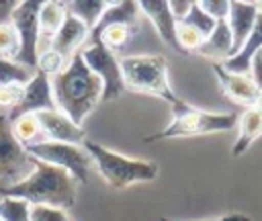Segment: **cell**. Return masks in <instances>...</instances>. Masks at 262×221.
<instances>
[{
  "instance_id": "21",
  "label": "cell",
  "mask_w": 262,
  "mask_h": 221,
  "mask_svg": "<svg viewBox=\"0 0 262 221\" xmlns=\"http://www.w3.org/2000/svg\"><path fill=\"white\" fill-rule=\"evenodd\" d=\"M66 14H68L66 2H57V0L41 2V8H39V37L53 39V35L59 31V27L66 20Z\"/></svg>"
},
{
  "instance_id": "34",
  "label": "cell",
  "mask_w": 262,
  "mask_h": 221,
  "mask_svg": "<svg viewBox=\"0 0 262 221\" xmlns=\"http://www.w3.org/2000/svg\"><path fill=\"white\" fill-rule=\"evenodd\" d=\"M16 6H18V2H14V0H0V25H10L12 12Z\"/></svg>"
},
{
  "instance_id": "4",
  "label": "cell",
  "mask_w": 262,
  "mask_h": 221,
  "mask_svg": "<svg viewBox=\"0 0 262 221\" xmlns=\"http://www.w3.org/2000/svg\"><path fill=\"white\" fill-rule=\"evenodd\" d=\"M172 121L158 133L145 135L143 141H162V139H178V137H199L211 133H223L237 127V113H211L188 102H180L172 108Z\"/></svg>"
},
{
  "instance_id": "20",
  "label": "cell",
  "mask_w": 262,
  "mask_h": 221,
  "mask_svg": "<svg viewBox=\"0 0 262 221\" xmlns=\"http://www.w3.org/2000/svg\"><path fill=\"white\" fill-rule=\"evenodd\" d=\"M10 133L25 147L45 141L43 131H41V125H39L35 113H20V115L10 117Z\"/></svg>"
},
{
  "instance_id": "6",
  "label": "cell",
  "mask_w": 262,
  "mask_h": 221,
  "mask_svg": "<svg viewBox=\"0 0 262 221\" xmlns=\"http://www.w3.org/2000/svg\"><path fill=\"white\" fill-rule=\"evenodd\" d=\"M27 151L51 166H57L66 172H70L78 184H86L92 172V158L84 149V145L74 143H59V141H41L35 145H29Z\"/></svg>"
},
{
  "instance_id": "14",
  "label": "cell",
  "mask_w": 262,
  "mask_h": 221,
  "mask_svg": "<svg viewBox=\"0 0 262 221\" xmlns=\"http://www.w3.org/2000/svg\"><path fill=\"white\" fill-rule=\"evenodd\" d=\"M139 12L149 18V23L154 25V29L158 31L160 39L174 51L182 53L176 41V18L170 12L168 0H147V2H139Z\"/></svg>"
},
{
  "instance_id": "37",
  "label": "cell",
  "mask_w": 262,
  "mask_h": 221,
  "mask_svg": "<svg viewBox=\"0 0 262 221\" xmlns=\"http://www.w3.org/2000/svg\"><path fill=\"white\" fill-rule=\"evenodd\" d=\"M254 108L262 115V92H260V96H258V100H256V104H254Z\"/></svg>"
},
{
  "instance_id": "5",
  "label": "cell",
  "mask_w": 262,
  "mask_h": 221,
  "mask_svg": "<svg viewBox=\"0 0 262 221\" xmlns=\"http://www.w3.org/2000/svg\"><path fill=\"white\" fill-rule=\"evenodd\" d=\"M125 90L137 94H149L166 100L172 108L182 102L170 86L168 63L162 55H129L121 59Z\"/></svg>"
},
{
  "instance_id": "35",
  "label": "cell",
  "mask_w": 262,
  "mask_h": 221,
  "mask_svg": "<svg viewBox=\"0 0 262 221\" xmlns=\"http://www.w3.org/2000/svg\"><path fill=\"white\" fill-rule=\"evenodd\" d=\"M250 76H252V80L258 84V88L262 90V47H260V51H258V53L254 55V59H252Z\"/></svg>"
},
{
  "instance_id": "28",
  "label": "cell",
  "mask_w": 262,
  "mask_h": 221,
  "mask_svg": "<svg viewBox=\"0 0 262 221\" xmlns=\"http://www.w3.org/2000/svg\"><path fill=\"white\" fill-rule=\"evenodd\" d=\"M66 65H68V61H66L59 53H55L53 49H49V51H45V53H41V55L37 57V70L43 72L47 78L57 76Z\"/></svg>"
},
{
  "instance_id": "3",
  "label": "cell",
  "mask_w": 262,
  "mask_h": 221,
  "mask_svg": "<svg viewBox=\"0 0 262 221\" xmlns=\"http://www.w3.org/2000/svg\"><path fill=\"white\" fill-rule=\"evenodd\" d=\"M84 149L92 158V164L100 172L102 180L117 190L129 188L137 182H151L158 178V164L151 160H141V158H129L119 151H113L92 139L82 141Z\"/></svg>"
},
{
  "instance_id": "1",
  "label": "cell",
  "mask_w": 262,
  "mask_h": 221,
  "mask_svg": "<svg viewBox=\"0 0 262 221\" xmlns=\"http://www.w3.org/2000/svg\"><path fill=\"white\" fill-rule=\"evenodd\" d=\"M51 80V92L57 110L82 125L86 117L102 102V82L90 72L80 51Z\"/></svg>"
},
{
  "instance_id": "16",
  "label": "cell",
  "mask_w": 262,
  "mask_h": 221,
  "mask_svg": "<svg viewBox=\"0 0 262 221\" xmlns=\"http://www.w3.org/2000/svg\"><path fill=\"white\" fill-rule=\"evenodd\" d=\"M196 53L211 59L213 63H223L233 55V39L227 20H217L213 33L203 41Z\"/></svg>"
},
{
  "instance_id": "18",
  "label": "cell",
  "mask_w": 262,
  "mask_h": 221,
  "mask_svg": "<svg viewBox=\"0 0 262 221\" xmlns=\"http://www.w3.org/2000/svg\"><path fill=\"white\" fill-rule=\"evenodd\" d=\"M141 16L139 12V2H127V0H117V2H111V6L104 10V14L100 16L98 25L90 31L88 35V43L86 45H92L96 43V37L98 33L108 27V25H115V23H125V25H131V27H137V18Z\"/></svg>"
},
{
  "instance_id": "7",
  "label": "cell",
  "mask_w": 262,
  "mask_h": 221,
  "mask_svg": "<svg viewBox=\"0 0 262 221\" xmlns=\"http://www.w3.org/2000/svg\"><path fill=\"white\" fill-rule=\"evenodd\" d=\"M33 172V156L10 133L8 115H0V192L23 182Z\"/></svg>"
},
{
  "instance_id": "33",
  "label": "cell",
  "mask_w": 262,
  "mask_h": 221,
  "mask_svg": "<svg viewBox=\"0 0 262 221\" xmlns=\"http://www.w3.org/2000/svg\"><path fill=\"white\" fill-rule=\"evenodd\" d=\"M168 6H170L172 16L176 18V23H180V20L190 12L192 0H170V2H168Z\"/></svg>"
},
{
  "instance_id": "32",
  "label": "cell",
  "mask_w": 262,
  "mask_h": 221,
  "mask_svg": "<svg viewBox=\"0 0 262 221\" xmlns=\"http://www.w3.org/2000/svg\"><path fill=\"white\" fill-rule=\"evenodd\" d=\"M201 8L215 20H227L229 14V0H203L199 2Z\"/></svg>"
},
{
  "instance_id": "10",
  "label": "cell",
  "mask_w": 262,
  "mask_h": 221,
  "mask_svg": "<svg viewBox=\"0 0 262 221\" xmlns=\"http://www.w3.org/2000/svg\"><path fill=\"white\" fill-rule=\"evenodd\" d=\"M37 121L41 125L45 141H59V143H74L80 145L86 139V131L82 125H76L70 117H66L61 110H41L35 113Z\"/></svg>"
},
{
  "instance_id": "36",
  "label": "cell",
  "mask_w": 262,
  "mask_h": 221,
  "mask_svg": "<svg viewBox=\"0 0 262 221\" xmlns=\"http://www.w3.org/2000/svg\"><path fill=\"white\" fill-rule=\"evenodd\" d=\"M158 221H172V219L160 217ZM207 221H252V217H248L244 213H227V215H221V217H215V219H207Z\"/></svg>"
},
{
  "instance_id": "15",
  "label": "cell",
  "mask_w": 262,
  "mask_h": 221,
  "mask_svg": "<svg viewBox=\"0 0 262 221\" xmlns=\"http://www.w3.org/2000/svg\"><path fill=\"white\" fill-rule=\"evenodd\" d=\"M53 108H57V106H55L53 92H51V80L43 72L35 70V76L25 86V94H23L20 106L10 117L20 115V113H41V110H53Z\"/></svg>"
},
{
  "instance_id": "13",
  "label": "cell",
  "mask_w": 262,
  "mask_h": 221,
  "mask_svg": "<svg viewBox=\"0 0 262 221\" xmlns=\"http://www.w3.org/2000/svg\"><path fill=\"white\" fill-rule=\"evenodd\" d=\"M88 35H90L88 27L68 12L63 25L51 39V49L59 53L66 61H70L78 51H82V45L88 43Z\"/></svg>"
},
{
  "instance_id": "22",
  "label": "cell",
  "mask_w": 262,
  "mask_h": 221,
  "mask_svg": "<svg viewBox=\"0 0 262 221\" xmlns=\"http://www.w3.org/2000/svg\"><path fill=\"white\" fill-rule=\"evenodd\" d=\"M111 6V0H72V2H66V8L70 14H74L78 20H82L88 31H92L100 16L104 14V10Z\"/></svg>"
},
{
  "instance_id": "2",
  "label": "cell",
  "mask_w": 262,
  "mask_h": 221,
  "mask_svg": "<svg viewBox=\"0 0 262 221\" xmlns=\"http://www.w3.org/2000/svg\"><path fill=\"white\" fill-rule=\"evenodd\" d=\"M8 196H18L31 205H51L57 209H70L76 203L78 182L76 178L47 162L33 158V172L18 184L0 192Z\"/></svg>"
},
{
  "instance_id": "25",
  "label": "cell",
  "mask_w": 262,
  "mask_h": 221,
  "mask_svg": "<svg viewBox=\"0 0 262 221\" xmlns=\"http://www.w3.org/2000/svg\"><path fill=\"white\" fill-rule=\"evenodd\" d=\"M0 221H31V203L18 196H0Z\"/></svg>"
},
{
  "instance_id": "12",
  "label": "cell",
  "mask_w": 262,
  "mask_h": 221,
  "mask_svg": "<svg viewBox=\"0 0 262 221\" xmlns=\"http://www.w3.org/2000/svg\"><path fill=\"white\" fill-rule=\"evenodd\" d=\"M260 12V2H242V0H229V14H227V25L231 31L233 39V55L242 49L246 39L250 37L254 23ZM231 55V57H233Z\"/></svg>"
},
{
  "instance_id": "31",
  "label": "cell",
  "mask_w": 262,
  "mask_h": 221,
  "mask_svg": "<svg viewBox=\"0 0 262 221\" xmlns=\"http://www.w3.org/2000/svg\"><path fill=\"white\" fill-rule=\"evenodd\" d=\"M31 221H70V215L51 205H31Z\"/></svg>"
},
{
  "instance_id": "26",
  "label": "cell",
  "mask_w": 262,
  "mask_h": 221,
  "mask_svg": "<svg viewBox=\"0 0 262 221\" xmlns=\"http://www.w3.org/2000/svg\"><path fill=\"white\" fill-rule=\"evenodd\" d=\"M180 23H182V25H188V27H192V29H196L205 39L213 33V29H215V25H217V20L211 18V16L201 8V4H199L196 0H192L190 12H188Z\"/></svg>"
},
{
  "instance_id": "9",
  "label": "cell",
  "mask_w": 262,
  "mask_h": 221,
  "mask_svg": "<svg viewBox=\"0 0 262 221\" xmlns=\"http://www.w3.org/2000/svg\"><path fill=\"white\" fill-rule=\"evenodd\" d=\"M39 8L41 0H25L12 12L10 25L18 35V53L16 61L37 70V45H39Z\"/></svg>"
},
{
  "instance_id": "8",
  "label": "cell",
  "mask_w": 262,
  "mask_h": 221,
  "mask_svg": "<svg viewBox=\"0 0 262 221\" xmlns=\"http://www.w3.org/2000/svg\"><path fill=\"white\" fill-rule=\"evenodd\" d=\"M80 55L90 68V72L102 82V102L121 98L125 92V82H123L121 59L117 57V53L106 49L102 43H92L82 47Z\"/></svg>"
},
{
  "instance_id": "30",
  "label": "cell",
  "mask_w": 262,
  "mask_h": 221,
  "mask_svg": "<svg viewBox=\"0 0 262 221\" xmlns=\"http://www.w3.org/2000/svg\"><path fill=\"white\" fill-rule=\"evenodd\" d=\"M18 35L12 25H0V57H16L18 53Z\"/></svg>"
},
{
  "instance_id": "24",
  "label": "cell",
  "mask_w": 262,
  "mask_h": 221,
  "mask_svg": "<svg viewBox=\"0 0 262 221\" xmlns=\"http://www.w3.org/2000/svg\"><path fill=\"white\" fill-rule=\"evenodd\" d=\"M133 29H135V27L125 25V23L108 25V27H104V29L98 33L96 43H102L106 49H111L113 53H117V51H121V49L127 45V41L131 39Z\"/></svg>"
},
{
  "instance_id": "17",
  "label": "cell",
  "mask_w": 262,
  "mask_h": 221,
  "mask_svg": "<svg viewBox=\"0 0 262 221\" xmlns=\"http://www.w3.org/2000/svg\"><path fill=\"white\" fill-rule=\"evenodd\" d=\"M260 47H262V2H260V12L254 23V29H252L250 37L246 39V43L242 45V49L233 57H229L227 61H223L219 65H223L227 72H233V74H250L252 59L260 51Z\"/></svg>"
},
{
  "instance_id": "27",
  "label": "cell",
  "mask_w": 262,
  "mask_h": 221,
  "mask_svg": "<svg viewBox=\"0 0 262 221\" xmlns=\"http://www.w3.org/2000/svg\"><path fill=\"white\" fill-rule=\"evenodd\" d=\"M176 41H178V47L182 53H196L199 47L203 45L205 37L196 29L182 25V23H176Z\"/></svg>"
},
{
  "instance_id": "23",
  "label": "cell",
  "mask_w": 262,
  "mask_h": 221,
  "mask_svg": "<svg viewBox=\"0 0 262 221\" xmlns=\"http://www.w3.org/2000/svg\"><path fill=\"white\" fill-rule=\"evenodd\" d=\"M33 76H35L33 68H27L12 57H0V86H8V84L27 86Z\"/></svg>"
},
{
  "instance_id": "29",
  "label": "cell",
  "mask_w": 262,
  "mask_h": 221,
  "mask_svg": "<svg viewBox=\"0 0 262 221\" xmlns=\"http://www.w3.org/2000/svg\"><path fill=\"white\" fill-rule=\"evenodd\" d=\"M23 94H25V86H16V84L0 86V110H10V115H12L20 106Z\"/></svg>"
},
{
  "instance_id": "11",
  "label": "cell",
  "mask_w": 262,
  "mask_h": 221,
  "mask_svg": "<svg viewBox=\"0 0 262 221\" xmlns=\"http://www.w3.org/2000/svg\"><path fill=\"white\" fill-rule=\"evenodd\" d=\"M213 72L221 84V90L231 102L246 106V108H252L256 104L262 90L258 88V84L252 80L250 74H233V72H227L219 63H213Z\"/></svg>"
},
{
  "instance_id": "19",
  "label": "cell",
  "mask_w": 262,
  "mask_h": 221,
  "mask_svg": "<svg viewBox=\"0 0 262 221\" xmlns=\"http://www.w3.org/2000/svg\"><path fill=\"white\" fill-rule=\"evenodd\" d=\"M262 135V115L252 106L246 108L239 117H237V137L235 143L231 147L233 156H242L248 151V147Z\"/></svg>"
}]
</instances>
